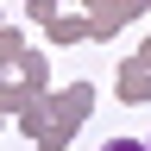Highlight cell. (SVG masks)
<instances>
[{
  "mask_svg": "<svg viewBox=\"0 0 151 151\" xmlns=\"http://www.w3.org/2000/svg\"><path fill=\"white\" fill-rule=\"evenodd\" d=\"M101 151H145V145H139V139H107Z\"/></svg>",
  "mask_w": 151,
  "mask_h": 151,
  "instance_id": "1",
  "label": "cell"
},
{
  "mask_svg": "<svg viewBox=\"0 0 151 151\" xmlns=\"http://www.w3.org/2000/svg\"><path fill=\"white\" fill-rule=\"evenodd\" d=\"M145 151H151V139H145Z\"/></svg>",
  "mask_w": 151,
  "mask_h": 151,
  "instance_id": "2",
  "label": "cell"
}]
</instances>
